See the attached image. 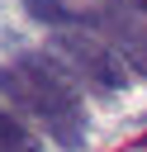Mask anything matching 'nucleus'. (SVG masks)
Listing matches in <instances>:
<instances>
[{
    "label": "nucleus",
    "mask_w": 147,
    "mask_h": 152,
    "mask_svg": "<svg viewBox=\"0 0 147 152\" xmlns=\"http://www.w3.org/2000/svg\"><path fill=\"white\" fill-rule=\"evenodd\" d=\"M0 95L33 109L66 147L81 142L85 133V104H81V90H76V76L57 66L52 52H24L19 66H0Z\"/></svg>",
    "instance_id": "1"
},
{
    "label": "nucleus",
    "mask_w": 147,
    "mask_h": 152,
    "mask_svg": "<svg viewBox=\"0 0 147 152\" xmlns=\"http://www.w3.org/2000/svg\"><path fill=\"white\" fill-rule=\"evenodd\" d=\"M47 52L76 76V81H85V86H95V90H123L128 81H133V71L119 62V52L104 43V38H95V33H52V43H47Z\"/></svg>",
    "instance_id": "2"
},
{
    "label": "nucleus",
    "mask_w": 147,
    "mask_h": 152,
    "mask_svg": "<svg viewBox=\"0 0 147 152\" xmlns=\"http://www.w3.org/2000/svg\"><path fill=\"white\" fill-rule=\"evenodd\" d=\"M81 24L95 28V38H104V43L119 52V62H123L128 71L147 76V24H142V19L123 14L119 5H100V10H85Z\"/></svg>",
    "instance_id": "3"
},
{
    "label": "nucleus",
    "mask_w": 147,
    "mask_h": 152,
    "mask_svg": "<svg viewBox=\"0 0 147 152\" xmlns=\"http://www.w3.org/2000/svg\"><path fill=\"white\" fill-rule=\"evenodd\" d=\"M24 14L47 24V28H66V24H81V10H71L66 0H24Z\"/></svg>",
    "instance_id": "4"
},
{
    "label": "nucleus",
    "mask_w": 147,
    "mask_h": 152,
    "mask_svg": "<svg viewBox=\"0 0 147 152\" xmlns=\"http://www.w3.org/2000/svg\"><path fill=\"white\" fill-rule=\"evenodd\" d=\"M0 152H43L38 138L28 133V124H19L9 109H0Z\"/></svg>",
    "instance_id": "5"
},
{
    "label": "nucleus",
    "mask_w": 147,
    "mask_h": 152,
    "mask_svg": "<svg viewBox=\"0 0 147 152\" xmlns=\"http://www.w3.org/2000/svg\"><path fill=\"white\" fill-rule=\"evenodd\" d=\"M123 5H133V10H142V14H147V0H123Z\"/></svg>",
    "instance_id": "6"
}]
</instances>
